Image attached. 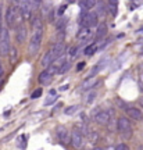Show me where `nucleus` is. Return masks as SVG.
<instances>
[{"instance_id": "22", "label": "nucleus", "mask_w": 143, "mask_h": 150, "mask_svg": "<svg viewBox=\"0 0 143 150\" xmlns=\"http://www.w3.org/2000/svg\"><path fill=\"white\" fill-rule=\"evenodd\" d=\"M78 52H79V46H74V47L69 50V57L71 59H75L78 56Z\"/></svg>"}, {"instance_id": "28", "label": "nucleus", "mask_w": 143, "mask_h": 150, "mask_svg": "<svg viewBox=\"0 0 143 150\" xmlns=\"http://www.w3.org/2000/svg\"><path fill=\"white\" fill-rule=\"evenodd\" d=\"M99 13H100V14H104V6L103 4H99Z\"/></svg>"}, {"instance_id": "3", "label": "nucleus", "mask_w": 143, "mask_h": 150, "mask_svg": "<svg viewBox=\"0 0 143 150\" xmlns=\"http://www.w3.org/2000/svg\"><path fill=\"white\" fill-rule=\"evenodd\" d=\"M117 127H118L120 134H121L124 138L129 139V138L132 136V127H131V122H129V120H128V118L120 117L118 118V124H117Z\"/></svg>"}, {"instance_id": "13", "label": "nucleus", "mask_w": 143, "mask_h": 150, "mask_svg": "<svg viewBox=\"0 0 143 150\" xmlns=\"http://www.w3.org/2000/svg\"><path fill=\"white\" fill-rule=\"evenodd\" d=\"M106 63H107V59H104V60H101V61H99V63H97V64L93 67V70L89 72V78H95L96 75H97V74H99V72L101 71V68H103V67L106 65Z\"/></svg>"}, {"instance_id": "33", "label": "nucleus", "mask_w": 143, "mask_h": 150, "mask_svg": "<svg viewBox=\"0 0 143 150\" xmlns=\"http://www.w3.org/2000/svg\"><path fill=\"white\" fill-rule=\"evenodd\" d=\"M85 1H86V0H81V6L84 4V3H85Z\"/></svg>"}, {"instance_id": "18", "label": "nucleus", "mask_w": 143, "mask_h": 150, "mask_svg": "<svg viewBox=\"0 0 143 150\" xmlns=\"http://www.w3.org/2000/svg\"><path fill=\"white\" fill-rule=\"evenodd\" d=\"M56 99H57V95H56V92H54V91H52L50 93H49V97L46 99L45 104H46V106H49V104H52V103H53Z\"/></svg>"}, {"instance_id": "16", "label": "nucleus", "mask_w": 143, "mask_h": 150, "mask_svg": "<svg viewBox=\"0 0 143 150\" xmlns=\"http://www.w3.org/2000/svg\"><path fill=\"white\" fill-rule=\"evenodd\" d=\"M53 61H54V60H53V57H52L50 52H46V53H45V56L42 57V63H40V64H42L45 68H49L50 65L53 64Z\"/></svg>"}, {"instance_id": "11", "label": "nucleus", "mask_w": 143, "mask_h": 150, "mask_svg": "<svg viewBox=\"0 0 143 150\" xmlns=\"http://www.w3.org/2000/svg\"><path fill=\"white\" fill-rule=\"evenodd\" d=\"M76 38H78V40L81 42H88L92 39V28H85L82 27L79 29V32L76 33Z\"/></svg>"}, {"instance_id": "36", "label": "nucleus", "mask_w": 143, "mask_h": 150, "mask_svg": "<svg viewBox=\"0 0 143 150\" xmlns=\"http://www.w3.org/2000/svg\"><path fill=\"white\" fill-rule=\"evenodd\" d=\"M95 150H103V149H95Z\"/></svg>"}, {"instance_id": "31", "label": "nucleus", "mask_w": 143, "mask_h": 150, "mask_svg": "<svg viewBox=\"0 0 143 150\" xmlns=\"http://www.w3.org/2000/svg\"><path fill=\"white\" fill-rule=\"evenodd\" d=\"M40 3V0H33V6H36V4H39Z\"/></svg>"}, {"instance_id": "24", "label": "nucleus", "mask_w": 143, "mask_h": 150, "mask_svg": "<svg viewBox=\"0 0 143 150\" xmlns=\"http://www.w3.org/2000/svg\"><path fill=\"white\" fill-rule=\"evenodd\" d=\"M64 25H65V18H61V20H60V22L57 24V29H58V31H63Z\"/></svg>"}, {"instance_id": "10", "label": "nucleus", "mask_w": 143, "mask_h": 150, "mask_svg": "<svg viewBox=\"0 0 143 150\" xmlns=\"http://www.w3.org/2000/svg\"><path fill=\"white\" fill-rule=\"evenodd\" d=\"M95 121L97 124H100V125H107V124L110 122V112L107 111V110L99 111L95 115Z\"/></svg>"}, {"instance_id": "17", "label": "nucleus", "mask_w": 143, "mask_h": 150, "mask_svg": "<svg viewBox=\"0 0 143 150\" xmlns=\"http://www.w3.org/2000/svg\"><path fill=\"white\" fill-rule=\"evenodd\" d=\"M117 8H118V0H108V10L113 16H117Z\"/></svg>"}, {"instance_id": "32", "label": "nucleus", "mask_w": 143, "mask_h": 150, "mask_svg": "<svg viewBox=\"0 0 143 150\" xmlns=\"http://www.w3.org/2000/svg\"><path fill=\"white\" fill-rule=\"evenodd\" d=\"M64 10H65V6H63V7H61V8H60V11H58V13H60V14H61V13H63Z\"/></svg>"}, {"instance_id": "2", "label": "nucleus", "mask_w": 143, "mask_h": 150, "mask_svg": "<svg viewBox=\"0 0 143 150\" xmlns=\"http://www.w3.org/2000/svg\"><path fill=\"white\" fill-rule=\"evenodd\" d=\"M10 33L8 29L3 28V31L0 33V56H7L10 52Z\"/></svg>"}, {"instance_id": "27", "label": "nucleus", "mask_w": 143, "mask_h": 150, "mask_svg": "<svg viewBox=\"0 0 143 150\" xmlns=\"http://www.w3.org/2000/svg\"><path fill=\"white\" fill-rule=\"evenodd\" d=\"M3 31V14H1V4H0V33Z\"/></svg>"}, {"instance_id": "1", "label": "nucleus", "mask_w": 143, "mask_h": 150, "mask_svg": "<svg viewBox=\"0 0 143 150\" xmlns=\"http://www.w3.org/2000/svg\"><path fill=\"white\" fill-rule=\"evenodd\" d=\"M42 35H43V29L33 31V35H32L31 42H29V47H28V52H29L31 56H35L39 52L40 45H42Z\"/></svg>"}, {"instance_id": "9", "label": "nucleus", "mask_w": 143, "mask_h": 150, "mask_svg": "<svg viewBox=\"0 0 143 150\" xmlns=\"http://www.w3.org/2000/svg\"><path fill=\"white\" fill-rule=\"evenodd\" d=\"M57 138L58 140L61 142V143H68L69 140H71V136H69V131L65 127H63V125H60V127H57Z\"/></svg>"}, {"instance_id": "34", "label": "nucleus", "mask_w": 143, "mask_h": 150, "mask_svg": "<svg viewBox=\"0 0 143 150\" xmlns=\"http://www.w3.org/2000/svg\"><path fill=\"white\" fill-rule=\"evenodd\" d=\"M140 104H142V107H143V97L140 99Z\"/></svg>"}, {"instance_id": "7", "label": "nucleus", "mask_w": 143, "mask_h": 150, "mask_svg": "<svg viewBox=\"0 0 143 150\" xmlns=\"http://www.w3.org/2000/svg\"><path fill=\"white\" fill-rule=\"evenodd\" d=\"M50 52V54H52V57H53V60H57L60 59V57H63L64 52H65V46H64V43H56V45H53L52 46V49L49 50Z\"/></svg>"}, {"instance_id": "20", "label": "nucleus", "mask_w": 143, "mask_h": 150, "mask_svg": "<svg viewBox=\"0 0 143 150\" xmlns=\"http://www.w3.org/2000/svg\"><path fill=\"white\" fill-rule=\"evenodd\" d=\"M95 6H96V0H86L85 3L82 4V7L86 8V10H89V8H93Z\"/></svg>"}, {"instance_id": "30", "label": "nucleus", "mask_w": 143, "mask_h": 150, "mask_svg": "<svg viewBox=\"0 0 143 150\" xmlns=\"http://www.w3.org/2000/svg\"><path fill=\"white\" fill-rule=\"evenodd\" d=\"M85 67V63H79V65H78V70H82Z\"/></svg>"}, {"instance_id": "26", "label": "nucleus", "mask_w": 143, "mask_h": 150, "mask_svg": "<svg viewBox=\"0 0 143 150\" xmlns=\"http://www.w3.org/2000/svg\"><path fill=\"white\" fill-rule=\"evenodd\" d=\"M114 150H128V146L125 143H120V145H117V147Z\"/></svg>"}, {"instance_id": "23", "label": "nucleus", "mask_w": 143, "mask_h": 150, "mask_svg": "<svg viewBox=\"0 0 143 150\" xmlns=\"http://www.w3.org/2000/svg\"><path fill=\"white\" fill-rule=\"evenodd\" d=\"M78 108H79L78 106H71V107L65 108V114H67V115H72L74 112L78 111Z\"/></svg>"}, {"instance_id": "6", "label": "nucleus", "mask_w": 143, "mask_h": 150, "mask_svg": "<svg viewBox=\"0 0 143 150\" xmlns=\"http://www.w3.org/2000/svg\"><path fill=\"white\" fill-rule=\"evenodd\" d=\"M16 20H17V7L10 6L7 11H6V22L10 28H13L16 25Z\"/></svg>"}, {"instance_id": "21", "label": "nucleus", "mask_w": 143, "mask_h": 150, "mask_svg": "<svg viewBox=\"0 0 143 150\" xmlns=\"http://www.w3.org/2000/svg\"><path fill=\"white\" fill-rule=\"evenodd\" d=\"M96 49H97V47H96L95 43H93V45H90V46H88V47L85 49V54H86V56H92V54L96 52Z\"/></svg>"}, {"instance_id": "19", "label": "nucleus", "mask_w": 143, "mask_h": 150, "mask_svg": "<svg viewBox=\"0 0 143 150\" xmlns=\"http://www.w3.org/2000/svg\"><path fill=\"white\" fill-rule=\"evenodd\" d=\"M107 32V27L103 24V25H100L99 27V31H97V33H96V39H100L101 36H104Z\"/></svg>"}, {"instance_id": "35", "label": "nucleus", "mask_w": 143, "mask_h": 150, "mask_svg": "<svg viewBox=\"0 0 143 150\" xmlns=\"http://www.w3.org/2000/svg\"><path fill=\"white\" fill-rule=\"evenodd\" d=\"M14 1H21V0H14Z\"/></svg>"}, {"instance_id": "4", "label": "nucleus", "mask_w": 143, "mask_h": 150, "mask_svg": "<svg viewBox=\"0 0 143 150\" xmlns=\"http://www.w3.org/2000/svg\"><path fill=\"white\" fill-rule=\"evenodd\" d=\"M97 22H99L97 14L96 13H88L85 16H82V18H81V27L92 28V27H96Z\"/></svg>"}, {"instance_id": "25", "label": "nucleus", "mask_w": 143, "mask_h": 150, "mask_svg": "<svg viewBox=\"0 0 143 150\" xmlns=\"http://www.w3.org/2000/svg\"><path fill=\"white\" fill-rule=\"evenodd\" d=\"M40 95H42V89L39 88L38 91H35L32 93V99H38V97H40Z\"/></svg>"}, {"instance_id": "29", "label": "nucleus", "mask_w": 143, "mask_h": 150, "mask_svg": "<svg viewBox=\"0 0 143 150\" xmlns=\"http://www.w3.org/2000/svg\"><path fill=\"white\" fill-rule=\"evenodd\" d=\"M1 75H3V64H1V61H0V78H1Z\"/></svg>"}, {"instance_id": "12", "label": "nucleus", "mask_w": 143, "mask_h": 150, "mask_svg": "<svg viewBox=\"0 0 143 150\" xmlns=\"http://www.w3.org/2000/svg\"><path fill=\"white\" fill-rule=\"evenodd\" d=\"M127 112H128V115H129V118H132L135 121H142L143 120V112L138 107H128Z\"/></svg>"}, {"instance_id": "15", "label": "nucleus", "mask_w": 143, "mask_h": 150, "mask_svg": "<svg viewBox=\"0 0 143 150\" xmlns=\"http://www.w3.org/2000/svg\"><path fill=\"white\" fill-rule=\"evenodd\" d=\"M52 72H50V71L49 70H45L42 72V74L39 75V82H40V83H42V85H46V83H49V82H50V79H52Z\"/></svg>"}, {"instance_id": "14", "label": "nucleus", "mask_w": 143, "mask_h": 150, "mask_svg": "<svg viewBox=\"0 0 143 150\" xmlns=\"http://www.w3.org/2000/svg\"><path fill=\"white\" fill-rule=\"evenodd\" d=\"M27 39V28L24 25H20L18 27V31H17V42L18 43H24Z\"/></svg>"}, {"instance_id": "5", "label": "nucleus", "mask_w": 143, "mask_h": 150, "mask_svg": "<svg viewBox=\"0 0 143 150\" xmlns=\"http://www.w3.org/2000/svg\"><path fill=\"white\" fill-rule=\"evenodd\" d=\"M71 145L74 146L75 149H81L82 145H84V135L81 131L78 129H74L71 132Z\"/></svg>"}, {"instance_id": "8", "label": "nucleus", "mask_w": 143, "mask_h": 150, "mask_svg": "<svg viewBox=\"0 0 143 150\" xmlns=\"http://www.w3.org/2000/svg\"><path fill=\"white\" fill-rule=\"evenodd\" d=\"M32 7H33V3H31V0H21V6H20V10H21L22 17L28 20L32 14Z\"/></svg>"}]
</instances>
